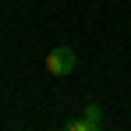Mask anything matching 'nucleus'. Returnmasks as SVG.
<instances>
[{
    "label": "nucleus",
    "instance_id": "f03ea898",
    "mask_svg": "<svg viewBox=\"0 0 131 131\" xmlns=\"http://www.w3.org/2000/svg\"><path fill=\"white\" fill-rule=\"evenodd\" d=\"M60 131H103V106L99 103H85V110L78 117L64 121Z\"/></svg>",
    "mask_w": 131,
    "mask_h": 131
},
{
    "label": "nucleus",
    "instance_id": "f257e3e1",
    "mask_svg": "<svg viewBox=\"0 0 131 131\" xmlns=\"http://www.w3.org/2000/svg\"><path fill=\"white\" fill-rule=\"evenodd\" d=\"M43 67L53 74V78H67V74L78 67V53H74V46H53V50L46 53Z\"/></svg>",
    "mask_w": 131,
    "mask_h": 131
}]
</instances>
